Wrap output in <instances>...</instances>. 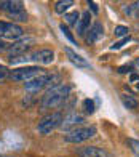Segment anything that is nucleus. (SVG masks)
<instances>
[{
  "instance_id": "obj_27",
  "label": "nucleus",
  "mask_w": 139,
  "mask_h": 157,
  "mask_svg": "<svg viewBox=\"0 0 139 157\" xmlns=\"http://www.w3.org/2000/svg\"><path fill=\"white\" fill-rule=\"evenodd\" d=\"M88 5H90V8H91L93 13H98V5H96V2H88Z\"/></svg>"
},
{
  "instance_id": "obj_11",
  "label": "nucleus",
  "mask_w": 139,
  "mask_h": 157,
  "mask_svg": "<svg viewBox=\"0 0 139 157\" xmlns=\"http://www.w3.org/2000/svg\"><path fill=\"white\" fill-rule=\"evenodd\" d=\"M0 8L5 10V11H8L10 15H15V13H19V11H23V2H18V0H5V2H0Z\"/></svg>"
},
{
  "instance_id": "obj_26",
  "label": "nucleus",
  "mask_w": 139,
  "mask_h": 157,
  "mask_svg": "<svg viewBox=\"0 0 139 157\" xmlns=\"http://www.w3.org/2000/svg\"><path fill=\"white\" fill-rule=\"evenodd\" d=\"M131 66H122V67H119V72L120 74H126V72H131Z\"/></svg>"
},
{
  "instance_id": "obj_4",
  "label": "nucleus",
  "mask_w": 139,
  "mask_h": 157,
  "mask_svg": "<svg viewBox=\"0 0 139 157\" xmlns=\"http://www.w3.org/2000/svg\"><path fill=\"white\" fill-rule=\"evenodd\" d=\"M94 135H96V128L94 127L75 128V130L69 132L66 135V141H69V143H82V141H86L90 138H93Z\"/></svg>"
},
{
  "instance_id": "obj_15",
  "label": "nucleus",
  "mask_w": 139,
  "mask_h": 157,
  "mask_svg": "<svg viewBox=\"0 0 139 157\" xmlns=\"http://www.w3.org/2000/svg\"><path fill=\"white\" fill-rule=\"evenodd\" d=\"M74 5V2L72 0H59V2H56L54 3V11L56 13H59V15H62L64 11H67L71 6Z\"/></svg>"
},
{
  "instance_id": "obj_12",
  "label": "nucleus",
  "mask_w": 139,
  "mask_h": 157,
  "mask_svg": "<svg viewBox=\"0 0 139 157\" xmlns=\"http://www.w3.org/2000/svg\"><path fill=\"white\" fill-rule=\"evenodd\" d=\"M104 35V27L101 23H94L90 29V34L86 35V42L88 44H94L96 40H99L101 37Z\"/></svg>"
},
{
  "instance_id": "obj_19",
  "label": "nucleus",
  "mask_w": 139,
  "mask_h": 157,
  "mask_svg": "<svg viewBox=\"0 0 139 157\" xmlns=\"http://www.w3.org/2000/svg\"><path fill=\"white\" fill-rule=\"evenodd\" d=\"M66 21H67L69 24H77V21H79V13H77V11L67 13V15H66Z\"/></svg>"
},
{
  "instance_id": "obj_18",
  "label": "nucleus",
  "mask_w": 139,
  "mask_h": 157,
  "mask_svg": "<svg viewBox=\"0 0 139 157\" xmlns=\"http://www.w3.org/2000/svg\"><path fill=\"white\" fill-rule=\"evenodd\" d=\"M83 108H85V112L93 114L94 112V101L93 99H85V101H83Z\"/></svg>"
},
{
  "instance_id": "obj_24",
  "label": "nucleus",
  "mask_w": 139,
  "mask_h": 157,
  "mask_svg": "<svg viewBox=\"0 0 139 157\" xmlns=\"http://www.w3.org/2000/svg\"><path fill=\"white\" fill-rule=\"evenodd\" d=\"M8 69H6L5 66H0V82H2V80H5V78L6 77H8Z\"/></svg>"
},
{
  "instance_id": "obj_6",
  "label": "nucleus",
  "mask_w": 139,
  "mask_h": 157,
  "mask_svg": "<svg viewBox=\"0 0 139 157\" xmlns=\"http://www.w3.org/2000/svg\"><path fill=\"white\" fill-rule=\"evenodd\" d=\"M31 42H32V39H23V40H18L15 44H11L10 48H8V55L11 56V59H13V56L24 55L27 50H29V47L32 45Z\"/></svg>"
},
{
  "instance_id": "obj_20",
  "label": "nucleus",
  "mask_w": 139,
  "mask_h": 157,
  "mask_svg": "<svg viewBox=\"0 0 139 157\" xmlns=\"http://www.w3.org/2000/svg\"><path fill=\"white\" fill-rule=\"evenodd\" d=\"M128 146L131 147V151L139 157V141L137 140H128Z\"/></svg>"
},
{
  "instance_id": "obj_5",
  "label": "nucleus",
  "mask_w": 139,
  "mask_h": 157,
  "mask_svg": "<svg viewBox=\"0 0 139 157\" xmlns=\"http://www.w3.org/2000/svg\"><path fill=\"white\" fill-rule=\"evenodd\" d=\"M23 35V29L18 24L13 23H5L0 21V37H6V39H18Z\"/></svg>"
},
{
  "instance_id": "obj_22",
  "label": "nucleus",
  "mask_w": 139,
  "mask_h": 157,
  "mask_svg": "<svg viewBox=\"0 0 139 157\" xmlns=\"http://www.w3.org/2000/svg\"><path fill=\"white\" fill-rule=\"evenodd\" d=\"M128 42H130V35H128V37H123L122 40L117 42V44H114L112 47H110V50H119V48H122L125 44H128Z\"/></svg>"
},
{
  "instance_id": "obj_3",
  "label": "nucleus",
  "mask_w": 139,
  "mask_h": 157,
  "mask_svg": "<svg viewBox=\"0 0 139 157\" xmlns=\"http://www.w3.org/2000/svg\"><path fill=\"white\" fill-rule=\"evenodd\" d=\"M61 120H62L61 112H53V114H50V116H45L38 122V127H37L38 133L40 135H48L53 128H56L61 124Z\"/></svg>"
},
{
  "instance_id": "obj_2",
  "label": "nucleus",
  "mask_w": 139,
  "mask_h": 157,
  "mask_svg": "<svg viewBox=\"0 0 139 157\" xmlns=\"http://www.w3.org/2000/svg\"><path fill=\"white\" fill-rule=\"evenodd\" d=\"M40 67H35V66H26V67H19V69H13L11 72L8 74V77L11 80H16V82H23V80H31L34 77H38L42 75Z\"/></svg>"
},
{
  "instance_id": "obj_29",
  "label": "nucleus",
  "mask_w": 139,
  "mask_h": 157,
  "mask_svg": "<svg viewBox=\"0 0 139 157\" xmlns=\"http://www.w3.org/2000/svg\"><path fill=\"white\" fill-rule=\"evenodd\" d=\"M134 66H136V67H137V69H139V58H137V59H136V61H134Z\"/></svg>"
},
{
  "instance_id": "obj_16",
  "label": "nucleus",
  "mask_w": 139,
  "mask_h": 157,
  "mask_svg": "<svg viewBox=\"0 0 139 157\" xmlns=\"http://www.w3.org/2000/svg\"><path fill=\"white\" fill-rule=\"evenodd\" d=\"M122 101H123V104L126 106V108H130V109H136V108H137V99L133 98V96H122Z\"/></svg>"
},
{
  "instance_id": "obj_21",
  "label": "nucleus",
  "mask_w": 139,
  "mask_h": 157,
  "mask_svg": "<svg viewBox=\"0 0 139 157\" xmlns=\"http://www.w3.org/2000/svg\"><path fill=\"white\" fill-rule=\"evenodd\" d=\"M59 29L62 31V34H64L66 37H67L69 40L72 42V44H75V39H74V35L71 34V31H69V27H67V26H64V24H61V26H59Z\"/></svg>"
},
{
  "instance_id": "obj_28",
  "label": "nucleus",
  "mask_w": 139,
  "mask_h": 157,
  "mask_svg": "<svg viewBox=\"0 0 139 157\" xmlns=\"http://www.w3.org/2000/svg\"><path fill=\"white\" fill-rule=\"evenodd\" d=\"M131 82H139V75H136V74H131Z\"/></svg>"
},
{
  "instance_id": "obj_8",
  "label": "nucleus",
  "mask_w": 139,
  "mask_h": 157,
  "mask_svg": "<svg viewBox=\"0 0 139 157\" xmlns=\"http://www.w3.org/2000/svg\"><path fill=\"white\" fill-rule=\"evenodd\" d=\"M79 157H107V152L104 149L99 147H94V146H85V147H80L77 151Z\"/></svg>"
},
{
  "instance_id": "obj_9",
  "label": "nucleus",
  "mask_w": 139,
  "mask_h": 157,
  "mask_svg": "<svg viewBox=\"0 0 139 157\" xmlns=\"http://www.w3.org/2000/svg\"><path fill=\"white\" fill-rule=\"evenodd\" d=\"M31 58L34 59V61H37V63H42V64H50V63H53V59H54V53L51 52V50H46V48H43V50H38V52H35Z\"/></svg>"
},
{
  "instance_id": "obj_25",
  "label": "nucleus",
  "mask_w": 139,
  "mask_h": 157,
  "mask_svg": "<svg viewBox=\"0 0 139 157\" xmlns=\"http://www.w3.org/2000/svg\"><path fill=\"white\" fill-rule=\"evenodd\" d=\"M8 48H10V45L6 44L5 40H2V39H0V53H2V52H5V50H8Z\"/></svg>"
},
{
  "instance_id": "obj_30",
  "label": "nucleus",
  "mask_w": 139,
  "mask_h": 157,
  "mask_svg": "<svg viewBox=\"0 0 139 157\" xmlns=\"http://www.w3.org/2000/svg\"><path fill=\"white\" fill-rule=\"evenodd\" d=\"M137 90H139V82H137Z\"/></svg>"
},
{
  "instance_id": "obj_17",
  "label": "nucleus",
  "mask_w": 139,
  "mask_h": 157,
  "mask_svg": "<svg viewBox=\"0 0 139 157\" xmlns=\"http://www.w3.org/2000/svg\"><path fill=\"white\" fill-rule=\"evenodd\" d=\"M128 32H130V29L126 26H117L114 31L115 37H128Z\"/></svg>"
},
{
  "instance_id": "obj_10",
  "label": "nucleus",
  "mask_w": 139,
  "mask_h": 157,
  "mask_svg": "<svg viewBox=\"0 0 139 157\" xmlns=\"http://www.w3.org/2000/svg\"><path fill=\"white\" fill-rule=\"evenodd\" d=\"M46 77H48V75L42 74V75H38V77H34V78H31V80H27V82H26V90H29V91H37V90H40L42 87H45V85H46Z\"/></svg>"
},
{
  "instance_id": "obj_13",
  "label": "nucleus",
  "mask_w": 139,
  "mask_h": 157,
  "mask_svg": "<svg viewBox=\"0 0 139 157\" xmlns=\"http://www.w3.org/2000/svg\"><path fill=\"white\" fill-rule=\"evenodd\" d=\"M64 52H66V55H67V58L71 59L77 67H90V63H88L86 59H83L82 56H79L77 53L74 52V50H71V48H64Z\"/></svg>"
},
{
  "instance_id": "obj_1",
  "label": "nucleus",
  "mask_w": 139,
  "mask_h": 157,
  "mask_svg": "<svg viewBox=\"0 0 139 157\" xmlns=\"http://www.w3.org/2000/svg\"><path fill=\"white\" fill-rule=\"evenodd\" d=\"M69 91H71V87H67V85H58V87L50 88L42 98V108L50 109V108L61 106L69 96Z\"/></svg>"
},
{
  "instance_id": "obj_7",
  "label": "nucleus",
  "mask_w": 139,
  "mask_h": 157,
  "mask_svg": "<svg viewBox=\"0 0 139 157\" xmlns=\"http://www.w3.org/2000/svg\"><path fill=\"white\" fill-rule=\"evenodd\" d=\"M83 124V117L79 116V114H69L67 117H64L61 120V125L64 130H75L77 128V125H82Z\"/></svg>"
},
{
  "instance_id": "obj_23",
  "label": "nucleus",
  "mask_w": 139,
  "mask_h": 157,
  "mask_svg": "<svg viewBox=\"0 0 139 157\" xmlns=\"http://www.w3.org/2000/svg\"><path fill=\"white\" fill-rule=\"evenodd\" d=\"M15 21H27V15L24 11H19V13H15V15H10Z\"/></svg>"
},
{
  "instance_id": "obj_14",
  "label": "nucleus",
  "mask_w": 139,
  "mask_h": 157,
  "mask_svg": "<svg viewBox=\"0 0 139 157\" xmlns=\"http://www.w3.org/2000/svg\"><path fill=\"white\" fill-rule=\"evenodd\" d=\"M90 11H85L82 15V18H80V21L77 23V32L80 34V35H83L85 34V31H88V27H90Z\"/></svg>"
}]
</instances>
